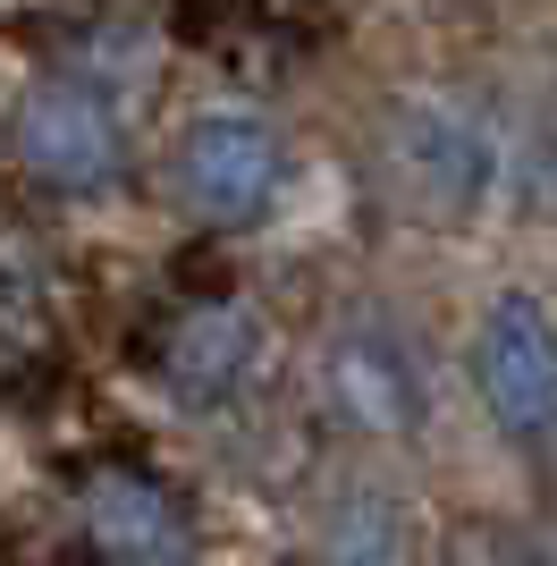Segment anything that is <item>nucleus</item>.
Wrapping results in <instances>:
<instances>
[{
  "label": "nucleus",
  "instance_id": "f257e3e1",
  "mask_svg": "<svg viewBox=\"0 0 557 566\" xmlns=\"http://www.w3.org/2000/svg\"><path fill=\"white\" fill-rule=\"evenodd\" d=\"M482 406L507 440L557 431V322L540 296H498L482 322Z\"/></svg>",
  "mask_w": 557,
  "mask_h": 566
},
{
  "label": "nucleus",
  "instance_id": "f03ea898",
  "mask_svg": "<svg viewBox=\"0 0 557 566\" xmlns=\"http://www.w3.org/2000/svg\"><path fill=\"white\" fill-rule=\"evenodd\" d=\"M271 187H278V136H271V118L220 111V118H203V127L186 136L178 195H186V212H195V220L237 229V220H254L262 203H271Z\"/></svg>",
  "mask_w": 557,
  "mask_h": 566
},
{
  "label": "nucleus",
  "instance_id": "7ed1b4c3",
  "mask_svg": "<svg viewBox=\"0 0 557 566\" xmlns=\"http://www.w3.org/2000/svg\"><path fill=\"white\" fill-rule=\"evenodd\" d=\"M18 153H25V169H34L43 187L85 195V187H111L118 127H111V111H102L85 85L43 76V85L25 94V111H18Z\"/></svg>",
  "mask_w": 557,
  "mask_h": 566
},
{
  "label": "nucleus",
  "instance_id": "20e7f679",
  "mask_svg": "<svg viewBox=\"0 0 557 566\" xmlns=\"http://www.w3.org/2000/svg\"><path fill=\"white\" fill-rule=\"evenodd\" d=\"M397 169H406V195L422 212H473V195L490 178V144L482 127H464L448 111H406L397 118Z\"/></svg>",
  "mask_w": 557,
  "mask_h": 566
},
{
  "label": "nucleus",
  "instance_id": "39448f33",
  "mask_svg": "<svg viewBox=\"0 0 557 566\" xmlns=\"http://www.w3.org/2000/svg\"><path fill=\"white\" fill-rule=\"evenodd\" d=\"M85 524H93V542L111 549V558L127 566H169L186 558V516H178V499L161 491V482H144V473H93L85 482Z\"/></svg>",
  "mask_w": 557,
  "mask_h": 566
},
{
  "label": "nucleus",
  "instance_id": "423d86ee",
  "mask_svg": "<svg viewBox=\"0 0 557 566\" xmlns=\"http://www.w3.org/2000/svg\"><path fill=\"white\" fill-rule=\"evenodd\" d=\"M245 355H254V331H245V313L203 305V313H186L178 331L161 338V380L178 389V398H220V389L245 373Z\"/></svg>",
  "mask_w": 557,
  "mask_h": 566
},
{
  "label": "nucleus",
  "instance_id": "0eeeda50",
  "mask_svg": "<svg viewBox=\"0 0 557 566\" xmlns=\"http://www.w3.org/2000/svg\"><path fill=\"white\" fill-rule=\"evenodd\" d=\"M338 380H347V406L355 415H364V423H414V373H406V364H397V355H380V364H371L364 355V338H355L347 355H338Z\"/></svg>",
  "mask_w": 557,
  "mask_h": 566
},
{
  "label": "nucleus",
  "instance_id": "6e6552de",
  "mask_svg": "<svg viewBox=\"0 0 557 566\" xmlns=\"http://www.w3.org/2000/svg\"><path fill=\"white\" fill-rule=\"evenodd\" d=\"M329 566H397V524L380 499H355L347 516L329 524Z\"/></svg>",
  "mask_w": 557,
  "mask_h": 566
},
{
  "label": "nucleus",
  "instance_id": "1a4fd4ad",
  "mask_svg": "<svg viewBox=\"0 0 557 566\" xmlns=\"http://www.w3.org/2000/svg\"><path fill=\"white\" fill-rule=\"evenodd\" d=\"M448 566H549L533 542H515L507 524H464L456 542H448Z\"/></svg>",
  "mask_w": 557,
  "mask_h": 566
}]
</instances>
